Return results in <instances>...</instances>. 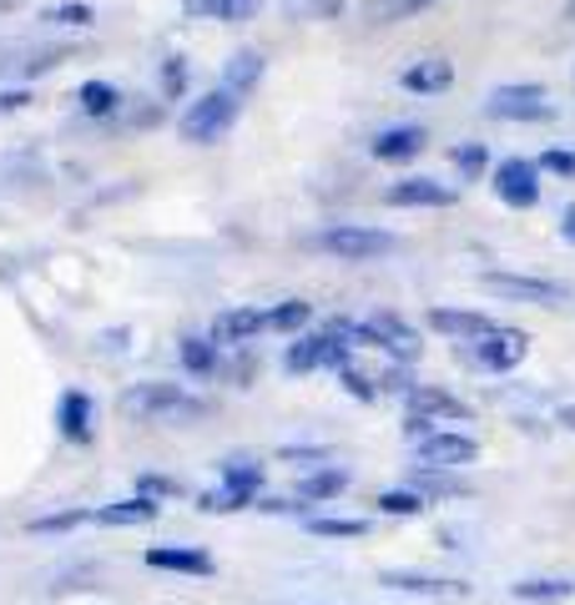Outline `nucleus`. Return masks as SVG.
<instances>
[{
	"label": "nucleus",
	"mask_w": 575,
	"mask_h": 605,
	"mask_svg": "<svg viewBox=\"0 0 575 605\" xmlns=\"http://www.w3.org/2000/svg\"><path fill=\"white\" fill-rule=\"evenodd\" d=\"M555 424H561V429H571V435H575V404H561V408H555Z\"/></svg>",
	"instance_id": "obj_46"
},
{
	"label": "nucleus",
	"mask_w": 575,
	"mask_h": 605,
	"mask_svg": "<svg viewBox=\"0 0 575 605\" xmlns=\"http://www.w3.org/2000/svg\"><path fill=\"white\" fill-rule=\"evenodd\" d=\"M561 237L575 248V207H565V212H561Z\"/></svg>",
	"instance_id": "obj_45"
},
{
	"label": "nucleus",
	"mask_w": 575,
	"mask_h": 605,
	"mask_svg": "<svg viewBox=\"0 0 575 605\" xmlns=\"http://www.w3.org/2000/svg\"><path fill=\"white\" fill-rule=\"evenodd\" d=\"M525 354H530V333L520 329H490L484 339H470L459 343V358L465 364H474V369H490V373H511L525 364Z\"/></svg>",
	"instance_id": "obj_4"
},
{
	"label": "nucleus",
	"mask_w": 575,
	"mask_h": 605,
	"mask_svg": "<svg viewBox=\"0 0 575 605\" xmlns=\"http://www.w3.org/2000/svg\"><path fill=\"white\" fill-rule=\"evenodd\" d=\"M86 520H92V510H56V514L31 520V535H71V530L86 525Z\"/></svg>",
	"instance_id": "obj_36"
},
{
	"label": "nucleus",
	"mask_w": 575,
	"mask_h": 605,
	"mask_svg": "<svg viewBox=\"0 0 575 605\" xmlns=\"http://www.w3.org/2000/svg\"><path fill=\"white\" fill-rule=\"evenodd\" d=\"M409 489L424 495V500H465V485L455 479V470H434V464H419L409 474Z\"/></svg>",
	"instance_id": "obj_24"
},
{
	"label": "nucleus",
	"mask_w": 575,
	"mask_h": 605,
	"mask_svg": "<svg viewBox=\"0 0 575 605\" xmlns=\"http://www.w3.org/2000/svg\"><path fill=\"white\" fill-rule=\"evenodd\" d=\"M262 464H253V460H223V485H233V489H248V495H262Z\"/></svg>",
	"instance_id": "obj_35"
},
{
	"label": "nucleus",
	"mask_w": 575,
	"mask_h": 605,
	"mask_svg": "<svg viewBox=\"0 0 575 605\" xmlns=\"http://www.w3.org/2000/svg\"><path fill=\"white\" fill-rule=\"evenodd\" d=\"M399 86H404L409 96H445L449 86H455V61H449V56H424V61H414V67L399 76Z\"/></svg>",
	"instance_id": "obj_16"
},
{
	"label": "nucleus",
	"mask_w": 575,
	"mask_h": 605,
	"mask_svg": "<svg viewBox=\"0 0 575 605\" xmlns=\"http://www.w3.org/2000/svg\"><path fill=\"white\" fill-rule=\"evenodd\" d=\"M474 454H480V444L455 429H434L430 439H419V464H434V470H465Z\"/></svg>",
	"instance_id": "obj_13"
},
{
	"label": "nucleus",
	"mask_w": 575,
	"mask_h": 605,
	"mask_svg": "<svg viewBox=\"0 0 575 605\" xmlns=\"http://www.w3.org/2000/svg\"><path fill=\"white\" fill-rule=\"evenodd\" d=\"M56 429H61L66 444H92L96 435V404L86 389H66L56 399Z\"/></svg>",
	"instance_id": "obj_10"
},
{
	"label": "nucleus",
	"mask_w": 575,
	"mask_h": 605,
	"mask_svg": "<svg viewBox=\"0 0 575 605\" xmlns=\"http://www.w3.org/2000/svg\"><path fill=\"white\" fill-rule=\"evenodd\" d=\"M77 102H81V111L86 117H117L121 111V86H112V81H81V92H77Z\"/></svg>",
	"instance_id": "obj_27"
},
{
	"label": "nucleus",
	"mask_w": 575,
	"mask_h": 605,
	"mask_svg": "<svg viewBox=\"0 0 575 605\" xmlns=\"http://www.w3.org/2000/svg\"><path fill=\"white\" fill-rule=\"evenodd\" d=\"M121 414L137 424H167V429H187V424L212 419V399L192 394L187 383H167V379H146L131 383L121 394Z\"/></svg>",
	"instance_id": "obj_1"
},
{
	"label": "nucleus",
	"mask_w": 575,
	"mask_h": 605,
	"mask_svg": "<svg viewBox=\"0 0 575 605\" xmlns=\"http://www.w3.org/2000/svg\"><path fill=\"white\" fill-rule=\"evenodd\" d=\"M314 248L328 252L333 263H379L399 248V237L384 227H359V223H333L314 237Z\"/></svg>",
	"instance_id": "obj_3"
},
{
	"label": "nucleus",
	"mask_w": 575,
	"mask_h": 605,
	"mask_svg": "<svg viewBox=\"0 0 575 605\" xmlns=\"http://www.w3.org/2000/svg\"><path fill=\"white\" fill-rule=\"evenodd\" d=\"M303 525L318 539H364L368 535V520H353V514H308Z\"/></svg>",
	"instance_id": "obj_28"
},
{
	"label": "nucleus",
	"mask_w": 575,
	"mask_h": 605,
	"mask_svg": "<svg viewBox=\"0 0 575 605\" xmlns=\"http://www.w3.org/2000/svg\"><path fill=\"white\" fill-rule=\"evenodd\" d=\"M515 601L525 605H561L575 595V580H561V576H530V580H515L511 585Z\"/></svg>",
	"instance_id": "obj_23"
},
{
	"label": "nucleus",
	"mask_w": 575,
	"mask_h": 605,
	"mask_svg": "<svg viewBox=\"0 0 575 605\" xmlns=\"http://www.w3.org/2000/svg\"><path fill=\"white\" fill-rule=\"evenodd\" d=\"M288 21H333L349 11V0H278Z\"/></svg>",
	"instance_id": "obj_32"
},
{
	"label": "nucleus",
	"mask_w": 575,
	"mask_h": 605,
	"mask_svg": "<svg viewBox=\"0 0 575 605\" xmlns=\"http://www.w3.org/2000/svg\"><path fill=\"white\" fill-rule=\"evenodd\" d=\"M536 167L550 171V177H565V182H571V177H575V152H561V146H550V152H540Z\"/></svg>",
	"instance_id": "obj_43"
},
{
	"label": "nucleus",
	"mask_w": 575,
	"mask_h": 605,
	"mask_svg": "<svg viewBox=\"0 0 575 605\" xmlns=\"http://www.w3.org/2000/svg\"><path fill=\"white\" fill-rule=\"evenodd\" d=\"M484 117L490 121H545L555 117L550 106V92L536 86V81H511V86H495L484 96Z\"/></svg>",
	"instance_id": "obj_5"
},
{
	"label": "nucleus",
	"mask_w": 575,
	"mask_h": 605,
	"mask_svg": "<svg viewBox=\"0 0 575 605\" xmlns=\"http://www.w3.org/2000/svg\"><path fill=\"white\" fill-rule=\"evenodd\" d=\"M404 404H409V414H419V419H434V424L470 419V404H465V399H455L449 389H439V383H414V394H409Z\"/></svg>",
	"instance_id": "obj_15"
},
{
	"label": "nucleus",
	"mask_w": 575,
	"mask_h": 605,
	"mask_svg": "<svg viewBox=\"0 0 575 605\" xmlns=\"http://www.w3.org/2000/svg\"><path fill=\"white\" fill-rule=\"evenodd\" d=\"M480 288L495 293V298H505V302H530V308H555V302L571 298L565 283L530 277V273H480Z\"/></svg>",
	"instance_id": "obj_6"
},
{
	"label": "nucleus",
	"mask_w": 575,
	"mask_h": 605,
	"mask_svg": "<svg viewBox=\"0 0 575 605\" xmlns=\"http://www.w3.org/2000/svg\"><path fill=\"white\" fill-rule=\"evenodd\" d=\"M339 389H343V394H353V399H364V404L379 399V379H368L359 364H343V369H339Z\"/></svg>",
	"instance_id": "obj_38"
},
{
	"label": "nucleus",
	"mask_w": 575,
	"mask_h": 605,
	"mask_svg": "<svg viewBox=\"0 0 575 605\" xmlns=\"http://www.w3.org/2000/svg\"><path fill=\"white\" fill-rule=\"evenodd\" d=\"M353 364L349 343H339L333 333H298L283 348V369L288 373H318V369H343Z\"/></svg>",
	"instance_id": "obj_7"
},
{
	"label": "nucleus",
	"mask_w": 575,
	"mask_h": 605,
	"mask_svg": "<svg viewBox=\"0 0 575 605\" xmlns=\"http://www.w3.org/2000/svg\"><path fill=\"white\" fill-rule=\"evenodd\" d=\"M379 514H394V520H414V514H424V495H414V489H384L379 500Z\"/></svg>",
	"instance_id": "obj_34"
},
{
	"label": "nucleus",
	"mask_w": 575,
	"mask_h": 605,
	"mask_svg": "<svg viewBox=\"0 0 575 605\" xmlns=\"http://www.w3.org/2000/svg\"><path fill=\"white\" fill-rule=\"evenodd\" d=\"M248 505H258V495L233 489V485H218V489H208V495H197V510L202 514H237V510H248Z\"/></svg>",
	"instance_id": "obj_30"
},
{
	"label": "nucleus",
	"mask_w": 575,
	"mask_h": 605,
	"mask_svg": "<svg viewBox=\"0 0 575 605\" xmlns=\"http://www.w3.org/2000/svg\"><path fill=\"white\" fill-rule=\"evenodd\" d=\"M137 485H142V495H152V500H162V495H183V485L167 479V474H142Z\"/></svg>",
	"instance_id": "obj_44"
},
{
	"label": "nucleus",
	"mask_w": 575,
	"mask_h": 605,
	"mask_svg": "<svg viewBox=\"0 0 575 605\" xmlns=\"http://www.w3.org/2000/svg\"><path fill=\"white\" fill-rule=\"evenodd\" d=\"M424 146H430V127L399 121V127H384V132L368 142V152H374L379 162H389V167H399V162H414Z\"/></svg>",
	"instance_id": "obj_12"
},
{
	"label": "nucleus",
	"mask_w": 575,
	"mask_h": 605,
	"mask_svg": "<svg viewBox=\"0 0 575 605\" xmlns=\"http://www.w3.org/2000/svg\"><path fill=\"white\" fill-rule=\"evenodd\" d=\"M368 329H374V343H379L389 358H399V364H414L419 354H424V343H419V333L409 329L399 313H389V308H379V313L364 318Z\"/></svg>",
	"instance_id": "obj_11"
},
{
	"label": "nucleus",
	"mask_w": 575,
	"mask_h": 605,
	"mask_svg": "<svg viewBox=\"0 0 575 605\" xmlns=\"http://www.w3.org/2000/svg\"><path fill=\"white\" fill-rule=\"evenodd\" d=\"M379 585L404 591V595H434V601H459V595H470V580L424 576V570H379Z\"/></svg>",
	"instance_id": "obj_14"
},
{
	"label": "nucleus",
	"mask_w": 575,
	"mask_h": 605,
	"mask_svg": "<svg viewBox=\"0 0 575 605\" xmlns=\"http://www.w3.org/2000/svg\"><path fill=\"white\" fill-rule=\"evenodd\" d=\"M490 187H495V198L505 202V207L525 212L540 202V167L530 157H505L490 171Z\"/></svg>",
	"instance_id": "obj_8"
},
{
	"label": "nucleus",
	"mask_w": 575,
	"mask_h": 605,
	"mask_svg": "<svg viewBox=\"0 0 575 605\" xmlns=\"http://www.w3.org/2000/svg\"><path fill=\"white\" fill-rule=\"evenodd\" d=\"M258 333H262V313H258V308H227V313L212 318L208 339L218 343V348H243V343H253Z\"/></svg>",
	"instance_id": "obj_17"
},
{
	"label": "nucleus",
	"mask_w": 575,
	"mask_h": 605,
	"mask_svg": "<svg viewBox=\"0 0 575 605\" xmlns=\"http://www.w3.org/2000/svg\"><path fill=\"white\" fill-rule=\"evenodd\" d=\"M278 460H283V464H308V470H324V464L333 460V449H328V444H283V449H278Z\"/></svg>",
	"instance_id": "obj_39"
},
{
	"label": "nucleus",
	"mask_w": 575,
	"mask_h": 605,
	"mask_svg": "<svg viewBox=\"0 0 575 605\" xmlns=\"http://www.w3.org/2000/svg\"><path fill=\"white\" fill-rule=\"evenodd\" d=\"M353 474L343 470V464H324V470H308L298 479V500L303 505H328V500H339L343 489H349Z\"/></svg>",
	"instance_id": "obj_21"
},
{
	"label": "nucleus",
	"mask_w": 575,
	"mask_h": 605,
	"mask_svg": "<svg viewBox=\"0 0 575 605\" xmlns=\"http://www.w3.org/2000/svg\"><path fill=\"white\" fill-rule=\"evenodd\" d=\"M40 21H46V26L81 31V26H92V21H96V11H92V5H81V0H61V5H46Z\"/></svg>",
	"instance_id": "obj_33"
},
{
	"label": "nucleus",
	"mask_w": 575,
	"mask_h": 605,
	"mask_svg": "<svg viewBox=\"0 0 575 605\" xmlns=\"http://www.w3.org/2000/svg\"><path fill=\"white\" fill-rule=\"evenodd\" d=\"M379 394H394V399H409V394H414L409 364H394V369H384V373H379Z\"/></svg>",
	"instance_id": "obj_41"
},
{
	"label": "nucleus",
	"mask_w": 575,
	"mask_h": 605,
	"mask_svg": "<svg viewBox=\"0 0 575 605\" xmlns=\"http://www.w3.org/2000/svg\"><path fill=\"white\" fill-rule=\"evenodd\" d=\"M262 71H268V56L253 51V46H243V51L227 56V67H223V92L233 96H248L253 86L262 81Z\"/></svg>",
	"instance_id": "obj_22"
},
{
	"label": "nucleus",
	"mask_w": 575,
	"mask_h": 605,
	"mask_svg": "<svg viewBox=\"0 0 575 605\" xmlns=\"http://www.w3.org/2000/svg\"><path fill=\"white\" fill-rule=\"evenodd\" d=\"M449 162H455L459 177L480 182L484 171H490V146H484V142H459V146H449Z\"/></svg>",
	"instance_id": "obj_31"
},
{
	"label": "nucleus",
	"mask_w": 575,
	"mask_h": 605,
	"mask_svg": "<svg viewBox=\"0 0 575 605\" xmlns=\"http://www.w3.org/2000/svg\"><path fill=\"white\" fill-rule=\"evenodd\" d=\"M177 358H183L187 373H218V358H223V348H218L212 339H192V333H187V339L177 343Z\"/></svg>",
	"instance_id": "obj_29"
},
{
	"label": "nucleus",
	"mask_w": 575,
	"mask_h": 605,
	"mask_svg": "<svg viewBox=\"0 0 575 605\" xmlns=\"http://www.w3.org/2000/svg\"><path fill=\"white\" fill-rule=\"evenodd\" d=\"M434 5H445V0H364V21L368 26H399V21L434 11Z\"/></svg>",
	"instance_id": "obj_26"
},
{
	"label": "nucleus",
	"mask_w": 575,
	"mask_h": 605,
	"mask_svg": "<svg viewBox=\"0 0 575 605\" xmlns=\"http://www.w3.org/2000/svg\"><path fill=\"white\" fill-rule=\"evenodd\" d=\"M187 81H192V61L187 56H167L162 61V96H183Z\"/></svg>",
	"instance_id": "obj_40"
},
{
	"label": "nucleus",
	"mask_w": 575,
	"mask_h": 605,
	"mask_svg": "<svg viewBox=\"0 0 575 605\" xmlns=\"http://www.w3.org/2000/svg\"><path fill=\"white\" fill-rule=\"evenodd\" d=\"M61 56H66L61 46H36V51H31V61H21V67H15V76H40V71H51Z\"/></svg>",
	"instance_id": "obj_42"
},
{
	"label": "nucleus",
	"mask_w": 575,
	"mask_h": 605,
	"mask_svg": "<svg viewBox=\"0 0 575 605\" xmlns=\"http://www.w3.org/2000/svg\"><path fill=\"white\" fill-rule=\"evenodd\" d=\"M308 323H314V302L308 298H283L278 308L262 313V333H293V339H298Z\"/></svg>",
	"instance_id": "obj_25"
},
{
	"label": "nucleus",
	"mask_w": 575,
	"mask_h": 605,
	"mask_svg": "<svg viewBox=\"0 0 575 605\" xmlns=\"http://www.w3.org/2000/svg\"><path fill=\"white\" fill-rule=\"evenodd\" d=\"M157 514H162V505L152 500V495H131V500H117V505H102V510H92V520H96V525L127 530V525H152Z\"/></svg>",
	"instance_id": "obj_20"
},
{
	"label": "nucleus",
	"mask_w": 575,
	"mask_h": 605,
	"mask_svg": "<svg viewBox=\"0 0 575 605\" xmlns=\"http://www.w3.org/2000/svg\"><path fill=\"white\" fill-rule=\"evenodd\" d=\"M430 329L455 343H470V339H484L495 323L484 313H474V308H430Z\"/></svg>",
	"instance_id": "obj_19"
},
{
	"label": "nucleus",
	"mask_w": 575,
	"mask_h": 605,
	"mask_svg": "<svg viewBox=\"0 0 575 605\" xmlns=\"http://www.w3.org/2000/svg\"><path fill=\"white\" fill-rule=\"evenodd\" d=\"M197 11L208 15V21H248V15H258V0H197Z\"/></svg>",
	"instance_id": "obj_37"
},
{
	"label": "nucleus",
	"mask_w": 575,
	"mask_h": 605,
	"mask_svg": "<svg viewBox=\"0 0 575 605\" xmlns=\"http://www.w3.org/2000/svg\"><path fill=\"white\" fill-rule=\"evenodd\" d=\"M384 202L389 207H434V212H445L459 202V192L449 182H439V177H399V182L384 192Z\"/></svg>",
	"instance_id": "obj_9"
},
{
	"label": "nucleus",
	"mask_w": 575,
	"mask_h": 605,
	"mask_svg": "<svg viewBox=\"0 0 575 605\" xmlns=\"http://www.w3.org/2000/svg\"><path fill=\"white\" fill-rule=\"evenodd\" d=\"M237 117H243V96H233V92L218 86V92H202L197 102H187L177 132H183V142H192V146H212V142H223V137L233 132Z\"/></svg>",
	"instance_id": "obj_2"
},
{
	"label": "nucleus",
	"mask_w": 575,
	"mask_h": 605,
	"mask_svg": "<svg viewBox=\"0 0 575 605\" xmlns=\"http://www.w3.org/2000/svg\"><path fill=\"white\" fill-rule=\"evenodd\" d=\"M146 566L152 570H172V576H197V580H208L212 570V555L192 550V545H157V550H146Z\"/></svg>",
	"instance_id": "obj_18"
}]
</instances>
